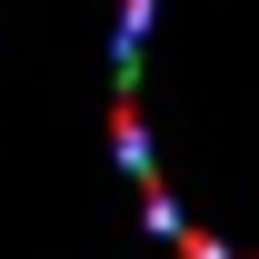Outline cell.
Returning <instances> with one entry per match:
<instances>
[{"label":"cell","mask_w":259,"mask_h":259,"mask_svg":"<svg viewBox=\"0 0 259 259\" xmlns=\"http://www.w3.org/2000/svg\"><path fill=\"white\" fill-rule=\"evenodd\" d=\"M140 30H150V0H120V50H140Z\"/></svg>","instance_id":"7a4b0ae2"},{"label":"cell","mask_w":259,"mask_h":259,"mask_svg":"<svg viewBox=\"0 0 259 259\" xmlns=\"http://www.w3.org/2000/svg\"><path fill=\"white\" fill-rule=\"evenodd\" d=\"M169 249H180V259H229V249H220V239H209L199 220H180V229H169Z\"/></svg>","instance_id":"6da1fadb"}]
</instances>
